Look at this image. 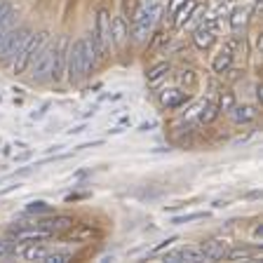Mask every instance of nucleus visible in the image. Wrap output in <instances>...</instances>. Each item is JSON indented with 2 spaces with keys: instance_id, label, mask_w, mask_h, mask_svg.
Returning <instances> with one entry per match:
<instances>
[{
  "instance_id": "nucleus-17",
  "label": "nucleus",
  "mask_w": 263,
  "mask_h": 263,
  "mask_svg": "<svg viewBox=\"0 0 263 263\" xmlns=\"http://www.w3.org/2000/svg\"><path fill=\"white\" fill-rule=\"evenodd\" d=\"M200 252H202L204 261H223L228 249H226L223 240H207L200 245Z\"/></svg>"
},
{
  "instance_id": "nucleus-15",
  "label": "nucleus",
  "mask_w": 263,
  "mask_h": 263,
  "mask_svg": "<svg viewBox=\"0 0 263 263\" xmlns=\"http://www.w3.org/2000/svg\"><path fill=\"white\" fill-rule=\"evenodd\" d=\"M219 115H221L219 104H216L214 99H204L202 104L195 106V118H197V122H200V125H212Z\"/></svg>"
},
{
  "instance_id": "nucleus-30",
  "label": "nucleus",
  "mask_w": 263,
  "mask_h": 263,
  "mask_svg": "<svg viewBox=\"0 0 263 263\" xmlns=\"http://www.w3.org/2000/svg\"><path fill=\"white\" fill-rule=\"evenodd\" d=\"M179 73H181V76H176V80H179V82H188V87H191V85H195V73H193L191 68H188V71L183 68V71H179Z\"/></svg>"
},
{
  "instance_id": "nucleus-18",
  "label": "nucleus",
  "mask_w": 263,
  "mask_h": 263,
  "mask_svg": "<svg viewBox=\"0 0 263 263\" xmlns=\"http://www.w3.org/2000/svg\"><path fill=\"white\" fill-rule=\"evenodd\" d=\"M230 113V118H233V122L235 125H249V122H254L258 118V110H256V106H252V104H242V106H233V108L228 110Z\"/></svg>"
},
{
  "instance_id": "nucleus-29",
  "label": "nucleus",
  "mask_w": 263,
  "mask_h": 263,
  "mask_svg": "<svg viewBox=\"0 0 263 263\" xmlns=\"http://www.w3.org/2000/svg\"><path fill=\"white\" fill-rule=\"evenodd\" d=\"M151 38H153V45H151L153 49H162L164 45H170V35L167 33H158V35H151Z\"/></svg>"
},
{
  "instance_id": "nucleus-3",
  "label": "nucleus",
  "mask_w": 263,
  "mask_h": 263,
  "mask_svg": "<svg viewBox=\"0 0 263 263\" xmlns=\"http://www.w3.org/2000/svg\"><path fill=\"white\" fill-rule=\"evenodd\" d=\"M92 40H94V47H97L99 61H104L110 49V14L106 10H99L97 16H94Z\"/></svg>"
},
{
  "instance_id": "nucleus-2",
  "label": "nucleus",
  "mask_w": 263,
  "mask_h": 263,
  "mask_svg": "<svg viewBox=\"0 0 263 263\" xmlns=\"http://www.w3.org/2000/svg\"><path fill=\"white\" fill-rule=\"evenodd\" d=\"M52 40V35H49V31H40V33H31L28 35V40L22 45V49L16 52V57L12 59V71L16 73V76H22V73H26L28 68H31L33 59L40 54V49L45 47V45Z\"/></svg>"
},
{
  "instance_id": "nucleus-25",
  "label": "nucleus",
  "mask_w": 263,
  "mask_h": 263,
  "mask_svg": "<svg viewBox=\"0 0 263 263\" xmlns=\"http://www.w3.org/2000/svg\"><path fill=\"white\" fill-rule=\"evenodd\" d=\"M66 261H73V254L71 252H64V249L47 252V256H45V263H66Z\"/></svg>"
},
{
  "instance_id": "nucleus-12",
  "label": "nucleus",
  "mask_w": 263,
  "mask_h": 263,
  "mask_svg": "<svg viewBox=\"0 0 263 263\" xmlns=\"http://www.w3.org/2000/svg\"><path fill=\"white\" fill-rule=\"evenodd\" d=\"M188 101H191V94L181 87H164L162 92H160V104L167 110H176V108H181V106H186Z\"/></svg>"
},
{
  "instance_id": "nucleus-13",
  "label": "nucleus",
  "mask_w": 263,
  "mask_h": 263,
  "mask_svg": "<svg viewBox=\"0 0 263 263\" xmlns=\"http://www.w3.org/2000/svg\"><path fill=\"white\" fill-rule=\"evenodd\" d=\"M197 0H183V5L172 14V28L174 31H181V28H186V24L193 19V14L197 12Z\"/></svg>"
},
{
  "instance_id": "nucleus-4",
  "label": "nucleus",
  "mask_w": 263,
  "mask_h": 263,
  "mask_svg": "<svg viewBox=\"0 0 263 263\" xmlns=\"http://www.w3.org/2000/svg\"><path fill=\"white\" fill-rule=\"evenodd\" d=\"M54 45V52H52V73H49V80L61 82L66 78V64H68V47H71V38L61 33L57 40H52Z\"/></svg>"
},
{
  "instance_id": "nucleus-26",
  "label": "nucleus",
  "mask_w": 263,
  "mask_h": 263,
  "mask_svg": "<svg viewBox=\"0 0 263 263\" xmlns=\"http://www.w3.org/2000/svg\"><path fill=\"white\" fill-rule=\"evenodd\" d=\"M179 256L181 261H204L200 247H183V249H179Z\"/></svg>"
},
{
  "instance_id": "nucleus-38",
  "label": "nucleus",
  "mask_w": 263,
  "mask_h": 263,
  "mask_svg": "<svg viewBox=\"0 0 263 263\" xmlns=\"http://www.w3.org/2000/svg\"><path fill=\"white\" fill-rule=\"evenodd\" d=\"M31 158V151H26V153H22V155H16V162H24V160H28Z\"/></svg>"
},
{
  "instance_id": "nucleus-27",
  "label": "nucleus",
  "mask_w": 263,
  "mask_h": 263,
  "mask_svg": "<svg viewBox=\"0 0 263 263\" xmlns=\"http://www.w3.org/2000/svg\"><path fill=\"white\" fill-rule=\"evenodd\" d=\"M14 28V10H10L5 16H3V22H0V43L5 40V35Z\"/></svg>"
},
{
  "instance_id": "nucleus-10",
  "label": "nucleus",
  "mask_w": 263,
  "mask_h": 263,
  "mask_svg": "<svg viewBox=\"0 0 263 263\" xmlns=\"http://www.w3.org/2000/svg\"><path fill=\"white\" fill-rule=\"evenodd\" d=\"M10 237L16 242V245H31V242H45L49 240V233L38 226H24V228H14V230H7Z\"/></svg>"
},
{
  "instance_id": "nucleus-36",
  "label": "nucleus",
  "mask_w": 263,
  "mask_h": 263,
  "mask_svg": "<svg viewBox=\"0 0 263 263\" xmlns=\"http://www.w3.org/2000/svg\"><path fill=\"white\" fill-rule=\"evenodd\" d=\"M254 237H256V240H263V226L261 223L254 228Z\"/></svg>"
},
{
  "instance_id": "nucleus-28",
  "label": "nucleus",
  "mask_w": 263,
  "mask_h": 263,
  "mask_svg": "<svg viewBox=\"0 0 263 263\" xmlns=\"http://www.w3.org/2000/svg\"><path fill=\"white\" fill-rule=\"evenodd\" d=\"M216 104H219V110L228 113V110L235 106V97H233V92H228V89H226V92L219 94V101H216Z\"/></svg>"
},
{
  "instance_id": "nucleus-11",
  "label": "nucleus",
  "mask_w": 263,
  "mask_h": 263,
  "mask_svg": "<svg viewBox=\"0 0 263 263\" xmlns=\"http://www.w3.org/2000/svg\"><path fill=\"white\" fill-rule=\"evenodd\" d=\"M127 43H129V24L125 22L122 14H118L110 19V45L118 52H122L127 47Z\"/></svg>"
},
{
  "instance_id": "nucleus-39",
  "label": "nucleus",
  "mask_w": 263,
  "mask_h": 263,
  "mask_svg": "<svg viewBox=\"0 0 263 263\" xmlns=\"http://www.w3.org/2000/svg\"><path fill=\"white\" fill-rule=\"evenodd\" d=\"M71 134H80V132H85V125H78V127H73V129H68Z\"/></svg>"
},
{
  "instance_id": "nucleus-16",
  "label": "nucleus",
  "mask_w": 263,
  "mask_h": 263,
  "mask_svg": "<svg viewBox=\"0 0 263 263\" xmlns=\"http://www.w3.org/2000/svg\"><path fill=\"white\" fill-rule=\"evenodd\" d=\"M249 22H252V7H247V5L235 7L228 16V24H230V31L233 33L245 31V28L249 26Z\"/></svg>"
},
{
  "instance_id": "nucleus-31",
  "label": "nucleus",
  "mask_w": 263,
  "mask_h": 263,
  "mask_svg": "<svg viewBox=\"0 0 263 263\" xmlns=\"http://www.w3.org/2000/svg\"><path fill=\"white\" fill-rule=\"evenodd\" d=\"M174 242H179V237L176 235H172V237H167V240H162L160 245H155L153 249H151V254H158V252H162V249H167V247H172Z\"/></svg>"
},
{
  "instance_id": "nucleus-6",
  "label": "nucleus",
  "mask_w": 263,
  "mask_h": 263,
  "mask_svg": "<svg viewBox=\"0 0 263 263\" xmlns=\"http://www.w3.org/2000/svg\"><path fill=\"white\" fill-rule=\"evenodd\" d=\"M66 78L71 80V85H78L87 78L85 73V57H82V38L71 40L68 47V64H66Z\"/></svg>"
},
{
  "instance_id": "nucleus-32",
  "label": "nucleus",
  "mask_w": 263,
  "mask_h": 263,
  "mask_svg": "<svg viewBox=\"0 0 263 263\" xmlns=\"http://www.w3.org/2000/svg\"><path fill=\"white\" fill-rule=\"evenodd\" d=\"M181 5H183V0H170V3H167V16L172 19V14H174Z\"/></svg>"
},
{
  "instance_id": "nucleus-19",
  "label": "nucleus",
  "mask_w": 263,
  "mask_h": 263,
  "mask_svg": "<svg viewBox=\"0 0 263 263\" xmlns=\"http://www.w3.org/2000/svg\"><path fill=\"white\" fill-rule=\"evenodd\" d=\"M233 61H235V54H233L228 47H221V52L214 57V61H212V71L216 73V76H223V73H228L230 68H233Z\"/></svg>"
},
{
  "instance_id": "nucleus-20",
  "label": "nucleus",
  "mask_w": 263,
  "mask_h": 263,
  "mask_svg": "<svg viewBox=\"0 0 263 263\" xmlns=\"http://www.w3.org/2000/svg\"><path fill=\"white\" fill-rule=\"evenodd\" d=\"M258 256H261V249H256V247H237V249H230L226 254L228 261H249V258H258Z\"/></svg>"
},
{
  "instance_id": "nucleus-23",
  "label": "nucleus",
  "mask_w": 263,
  "mask_h": 263,
  "mask_svg": "<svg viewBox=\"0 0 263 263\" xmlns=\"http://www.w3.org/2000/svg\"><path fill=\"white\" fill-rule=\"evenodd\" d=\"M16 242L12 240H0V261H5V258H12V256H16L19 254V249H16Z\"/></svg>"
},
{
  "instance_id": "nucleus-34",
  "label": "nucleus",
  "mask_w": 263,
  "mask_h": 263,
  "mask_svg": "<svg viewBox=\"0 0 263 263\" xmlns=\"http://www.w3.org/2000/svg\"><path fill=\"white\" fill-rule=\"evenodd\" d=\"M10 10H12V5H10V3H0V22H3V16H5Z\"/></svg>"
},
{
  "instance_id": "nucleus-33",
  "label": "nucleus",
  "mask_w": 263,
  "mask_h": 263,
  "mask_svg": "<svg viewBox=\"0 0 263 263\" xmlns=\"http://www.w3.org/2000/svg\"><path fill=\"white\" fill-rule=\"evenodd\" d=\"M47 110H49V101H45V104L40 106V108L35 110V113H33L31 118H33V120H40V118H45V115H47Z\"/></svg>"
},
{
  "instance_id": "nucleus-35",
  "label": "nucleus",
  "mask_w": 263,
  "mask_h": 263,
  "mask_svg": "<svg viewBox=\"0 0 263 263\" xmlns=\"http://www.w3.org/2000/svg\"><path fill=\"white\" fill-rule=\"evenodd\" d=\"M162 261H181V256H179V252H170V254H164V258Z\"/></svg>"
},
{
  "instance_id": "nucleus-37",
  "label": "nucleus",
  "mask_w": 263,
  "mask_h": 263,
  "mask_svg": "<svg viewBox=\"0 0 263 263\" xmlns=\"http://www.w3.org/2000/svg\"><path fill=\"white\" fill-rule=\"evenodd\" d=\"M16 188H19V183H12V186H7V188H3V191H0V195H7V193L16 191Z\"/></svg>"
},
{
  "instance_id": "nucleus-1",
  "label": "nucleus",
  "mask_w": 263,
  "mask_h": 263,
  "mask_svg": "<svg viewBox=\"0 0 263 263\" xmlns=\"http://www.w3.org/2000/svg\"><path fill=\"white\" fill-rule=\"evenodd\" d=\"M162 0H139L129 24V35L134 38V43H146L151 38L155 24L162 16Z\"/></svg>"
},
{
  "instance_id": "nucleus-21",
  "label": "nucleus",
  "mask_w": 263,
  "mask_h": 263,
  "mask_svg": "<svg viewBox=\"0 0 263 263\" xmlns=\"http://www.w3.org/2000/svg\"><path fill=\"white\" fill-rule=\"evenodd\" d=\"M47 247L40 245V242H31V245H26V249L22 252V258H26V261H45V256H47Z\"/></svg>"
},
{
  "instance_id": "nucleus-24",
  "label": "nucleus",
  "mask_w": 263,
  "mask_h": 263,
  "mask_svg": "<svg viewBox=\"0 0 263 263\" xmlns=\"http://www.w3.org/2000/svg\"><path fill=\"white\" fill-rule=\"evenodd\" d=\"M207 212H191V214H181V216H174L172 219V226H181V223H191V221H202L207 219Z\"/></svg>"
},
{
  "instance_id": "nucleus-7",
  "label": "nucleus",
  "mask_w": 263,
  "mask_h": 263,
  "mask_svg": "<svg viewBox=\"0 0 263 263\" xmlns=\"http://www.w3.org/2000/svg\"><path fill=\"white\" fill-rule=\"evenodd\" d=\"M216 38H219V19H216V16H207V19H204L202 24H197V28L193 31V45H195L197 49H202V52L212 49Z\"/></svg>"
},
{
  "instance_id": "nucleus-9",
  "label": "nucleus",
  "mask_w": 263,
  "mask_h": 263,
  "mask_svg": "<svg viewBox=\"0 0 263 263\" xmlns=\"http://www.w3.org/2000/svg\"><path fill=\"white\" fill-rule=\"evenodd\" d=\"M35 226L43 230H47L49 235H64L66 230H71L76 226V221L71 216H64V214H54V216H47V219H35Z\"/></svg>"
},
{
  "instance_id": "nucleus-8",
  "label": "nucleus",
  "mask_w": 263,
  "mask_h": 263,
  "mask_svg": "<svg viewBox=\"0 0 263 263\" xmlns=\"http://www.w3.org/2000/svg\"><path fill=\"white\" fill-rule=\"evenodd\" d=\"M52 52H54V45H52V40H49V43L40 49V54L33 59V64H31L33 82L49 80V73H52Z\"/></svg>"
},
{
  "instance_id": "nucleus-5",
  "label": "nucleus",
  "mask_w": 263,
  "mask_h": 263,
  "mask_svg": "<svg viewBox=\"0 0 263 263\" xmlns=\"http://www.w3.org/2000/svg\"><path fill=\"white\" fill-rule=\"evenodd\" d=\"M28 35H31V28L28 26L12 28V31L5 35V40L0 43V64H10V61L16 57V52L22 49V45L28 40Z\"/></svg>"
},
{
  "instance_id": "nucleus-22",
  "label": "nucleus",
  "mask_w": 263,
  "mask_h": 263,
  "mask_svg": "<svg viewBox=\"0 0 263 263\" xmlns=\"http://www.w3.org/2000/svg\"><path fill=\"white\" fill-rule=\"evenodd\" d=\"M52 212V204H47L45 200H35V202H28L26 207H24V214L26 216H43V214H49Z\"/></svg>"
},
{
  "instance_id": "nucleus-14",
  "label": "nucleus",
  "mask_w": 263,
  "mask_h": 263,
  "mask_svg": "<svg viewBox=\"0 0 263 263\" xmlns=\"http://www.w3.org/2000/svg\"><path fill=\"white\" fill-rule=\"evenodd\" d=\"M170 73H172V64H170V61H158V64H153L151 68H148V73H146L148 87L158 89L160 85L170 78Z\"/></svg>"
}]
</instances>
